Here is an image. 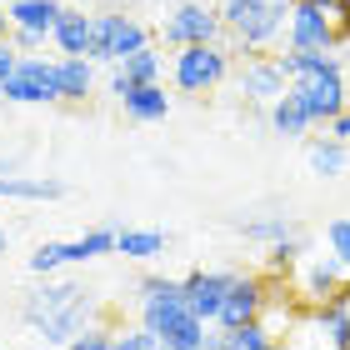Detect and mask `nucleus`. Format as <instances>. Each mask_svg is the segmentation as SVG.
Listing matches in <instances>:
<instances>
[{
  "label": "nucleus",
  "mask_w": 350,
  "mask_h": 350,
  "mask_svg": "<svg viewBox=\"0 0 350 350\" xmlns=\"http://www.w3.org/2000/svg\"><path fill=\"white\" fill-rule=\"evenodd\" d=\"M10 36V15H5V5H0V40Z\"/></svg>",
  "instance_id": "obj_35"
},
{
  "label": "nucleus",
  "mask_w": 350,
  "mask_h": 350,
  "mask_svg": "<svg viewBox=\"0 0 350 350\" xmlns=\"http://www.w3.org/2000/svg\"><path fill=\"white\" fill-rule=\"evenodd\" d=\"M306 161H310V170H315V175L336 180V175H345V170H350V146H345V140H336V135H315L310 146H306Z\"/></svg>",
  "instance_id": "obj_17"
},
{
  "label": "nucleus",
  "mask_w": 350,
  "mask_h": 350,
  "mask_svg": "<svg viewBox=\"0 0 350 350\" xmlns=\"http://www.w3.org/2000/svg\"><path fill=\"white\" fill-rule=\"evenodd\" d=\"M230 60H235L230 40H220V45H185V51H175V60H170V81L185 95H211L215 85L230 81Z\"/></svg>",
  "instance_id": "obj_4"
},
{
  "label": "nucleus",
  "mask_w": 350,
  "mask_h": 350,
  "mask_svg": "<svg viewBox=\"0 0 350 350\" xmlns=\"http://www.w3.org/2000/svg\"><path fill=\"white\" fill-rule=\"evenodd\" d=\"M21 321L30 330H40V340L51 345H70L81 330L90 325V291L81 280H55L45 275V285H36L21 300Z\"/></svg>",
  "instance_id": "obj_2"
},
{
  "label": "nucleus",
  "mask_w": 350,
  "mask_h": 350,
  "mask_svg": "<svg viewBox=\"0 0 350 350\" xmlns=\"http://www.w3.org/2000/svg\"><path fill=\"white\" fill-rule=\"evenodd\" d=\"M66 350H116V330H105V325H95V321H90Z\"/></svg>",
  "instance_id": "obj_28"
},
{
  "label": "nucleus",
  "mask_w": 350,
  "mask_h": 350,
  "mask_svg": "<svg viewBox=\"0 0 350 350\" xmlns=\"http://www.w3.org/2000/svg\"><path fill=\"white\" fill-rule=\"evenodd\" d=\"M291 95L306 105V116H310L315 125H321V120L330 125L340 110H350V105H345V75H340V60H336V55H330L325 66L295 75V81H291Z\"/></svg>",
  "instance_id": "obj_8"
},
{
  "label": "nucleus",
  "mask_w": 350,
  "mask_h": 350,
  "mask_svg": "<svg viewBox=\"0 0 350 350\" xmlns=\"http://www.w3.org/2000/svg\"><path fill=\"white\" fill-rule=\"evenodd\" d=\"M235 275H241V270H190V275H180V285H185V306L196 310L205 325H215V315H220V306H226Z\"/></svg>",
  "instance_id": "obj_10"
},
{
  "label": "nucleus",
  "mask_w": 350,
  "mask_h": 350,
  "mask_svg": "<svg viewBox=\"0 0 350 350\" xmlns=\"http://www.w3.org/2000/svg\"><path fill=\"white\" fill-rule=\"evenodd\" d=\"M116 256H125V260H155V256H165V230H125L120 226V235H116Z\"/></svg>",
  "instance_id": "obj_22"
},
{
  "label": "nucleus",
  "mask_w": 350,
  "mask_h": 350,
  "mask_svg": "<svg viewBox=\"0 0 350 350\" xmlns=\"http://www.w3.org/2000/svg\"><path fill=\"white\" fill-rule=\"evenodd\" d=\"M330 135H336V140H345V146H350V110H340V116L330 120Z\"/></svg>",
  "instance_id": "obj_33"
},
{
  "label": "nucleus",
  "mask_w": 350,
  "mask_h": 350,
  "mask_svg": "<svg viewBox=\"0 0 350 350\" xmlns=\"http://www.w3.org/2000/svg\"><path fill=\"white\" fill-rule=\"evenodd\" d=\"M15 66H21V51H15L10 36H5V40H0V81H5V75H15Z\"/></svg>",
  "instance_id": "obj_32"
},
{
  "label": "nucleus",
  "mask_w": 350,
  "mask_h": 350,
  "mask_svg": "<svg viewBox=\"0 0 350 350\" xmlns=\"http://www.w3.org/2000/svg\"><path fill=\"white\" fill-rule=\"evenodd\" d=\"M265 306H270V285H265L260 275H235L226 306H220V315H215V325H220V330L250 325V321H260V315H265Z\"/></svg>",
  "instance_id": "obj_11"
},
{
  "label": "nucleus",
  "mask_w": 350,
  "mask_h": 350,
  "mask_svg": "<svg viewBox=\"0 0 350 350\" xmlns=\"http://www.w3.org/2000/svg\"><path fill=\"white\" fill-rule=\"evenodd\" d=\"M315 5H325V10H340V0H315Z\"/></svg>",
  "instance_id": "obj_37"
},
{
  "label": "nucleus",
  "mask_w": 350,
  "mask_h": 350,
  "mask_svg": "<svg viewBox=\"0 0 350 350\" xmlns=\"http://www.w3.org/2000/svg\"><path fill=\"white\" fill-rule=\"evenodd\" d=\"M131 85H161V70H165V55L155 51V45H146V51H135V55H125L120 66H116Z\"/></svg>",
  "instance_id": "obj_24"
},
{
  "label": "nucleus",
  "mask_w": 350,
  "mask_h": 350,
  "mask_svg": "<svg viewBox=\"0 0 350 350\" xmlns=\"http://www.w3.org/2000/svg\"><path fill=\"white\" fill-rule=\"evenodd\" d=\"M220 330V325H215ZM280 336L270 330L265 321H250V325H235V330H220V350H275Z\"/></svg>",
  "instance_id": "obj_23"
},
{
  "label": "nucleus",
  "mask_w": 350,
  "mask_h": 350,
  "mask_svg": "<svg viewBox=\"0 0 350 350\" xmlns=\"http://www.w3.org/2000/svg\"><path fill=\"white\" fill-rule=\"evenodd\" d=\"M161 40L170 51H185V45H220L226 40V21H220V5L211 0H175L161 21Z\"/></svg>",
  "instance_id": "obj_5"
},
{
  "label": "nucleus",
  "mask_w": 350,
  "mask_h": 350,
  "mask_svg": "<svg viewBox=\"0 0 350 350\" xmlns=\"http://www.w3.org/2000/svg\"><path fill=\"white\" fill-rule=\"evenodd\" d=\"M285 90H291V81L275 66V55H245L241 60V95L250 105H275Z\"/></svg>",
  "instance_id": "obj_12"
},
{
  "label": "nucleus",
  "mask_w": 350,
  "mask_h": 350,
  "mask_svg": "<svg viewBox=\"0 0 350 350\" xmlns=\"http://www.w3.org/2000/svg\"><path fill=\"white\" fill-rule=\"evenodd\" d=\"M300 250H306V245H300V235H285L280 245H270V265H275V270H291V265L300 260Z\"/></svg>",
  "instance_id": "obj_31"
},
{
  "label": "nucleus",
  "mask_w": 350,
  "mask_h": 350,
  "mask_svg": "<svg viewBox=\"0 0 350 350\" xmlns=\"http://www.w3.org/2000/svg\"><path fill=\"white\" fill-rule=\"evenodd\" d=\"M66 265V241H45V245H36L30 250V275H55V270Z\"/></svg>",
  "instance_id": "obj_26"
},
{
  "label": "nucleus",
  "mask_w": 350,
  "mask_h": 350,
  "mask_svg": "<svg viewBox=\"0 0 350 350\" xmlns=\"http://www.w3.org/2000/svg\"><path fill=\"white\" fill-rule=\"evenodd\" d=\"M295 0H220V21H226L230 55H265V45L285 36Z\"/></svg>",
  "instance_id": "obj_3"
},
{
  "label": "nucleus",
  "mask_w": 350,
  "mask_h": 350,
  "mask_svg": "<svg viewBox=\"0 0 350 350\" xmlns=\"http://www.w3.org/2000/svg\"><path fill=\"white\" fill-rule=\"evenodd\" d=\"M120 105H125V116H131L135 125H155V120L170 116V95H165V85H135Z\"/></svg>",
  "instance_id": "obj_18"
},
{
  "label": "nucleus",
  "mask_w": 350,
  "mask_h": 350,
  "mask_svg": "<svg viewBox=\"0 0 350 350\" xmlns=\"http://www.w3.org/2000/svg\"><path fill=\"white\" fill-rule=\"evenodd\" d=\"M90 30H95V15L66 5V15H60L55 30H51V45H55L60 55H85L90 60Z\"/></svg>",
  "instance_id": "obj_14"
},
{
  "label": "nucleus",
  "mask_w": 350,
  "mask_h": 350,
  "mask_svg": "<svg viewBox=\"0 0 350 350\" xmlns=\"http://www.w3.org/2000/svg\"><path fill=\"white\" fill-rule=\"evenodd\" d=\"M0 100H10V105H55V100H66V95H60V55L55 60L21 55L15 75L0 81Z\"/></svg>",
  "instance_id": "obj_7"
},
{
  "label": "nucleus",
  "mask_w": 350,
  "mask_h": 350,
  "mask_svg": "<svg viewBox=\"0 0 350 350\" xmlns=\"http://www.w3.org/2000/svg\"><path fill=\"white\" fill-rule=\"evenodd\" d=\"M146 45H150L146 21H135L125 10H95V30H90V60L95 66H120L125 55L146 51Z\"/></svg>",
  "instance_id": "obj_6"
},
{
  "label": "nucleus",
  "mask_w": 350,
  "mask_h": 350,
  "mask_svg": "<svg viewBox=\"0 0 350 350\" xmlns=\"http://www.w3.org/2000/svg\"><path fill=\"white\" fill-rule=\"evenodd\" d=\"M265 120H270V131H275V135H285V140H300V135H306L310 125H315V120L306 116V105H300L291 90H285L275 105H265Z\"/></svg>",
  "instance_id": "obj_21"
},
{
  "label": "nucleus",
  "mask_w": 350,
  "mask_h": 350,
  "mask_svg": "<svg viewBox=\"0 0 350 350\" xmlns=\"http://www.w3.org/2000/svg\"><path fill=\"white\" fill-rule=\"evenodd\" d=\"M5 250H10V235H5V226H0V256H5Z\"/></svg>",
  "instance_id": "obj_36"
},
{
  "label": "nucleus",
  "mask_w": 350,
  "mask_h": 350,
  "mask_svg": "<svg viewBox=\"0 0 350 350\" xmlns=\"http://www.w3.org/2000/svg\"><path fill=\"white\" fill-rule=\"evenodd\" d=\"M116 235H120V226H95L81 241H66V265H90L100 256H116Z\"/></svg>",
  "instance_id": "obj_20"
},
{
  "label": "nucleus",
  "mask_w": 350,
  "mask_h": 350,
  "mask_svg": "<svg viewBox=\"0 0 350 350\" xmlns=\"http://www.w3.org/2000/svg\"><path fill=\"white\" fill-rule=\"evenodd\" d=\"M66 180H45V175H0V200H60Z\"/></svg>",
  "instance_id": "obj_16"
},
{
  "label": "nucleus",
  "mask_w": 350,
  "mask_h": 350,
  "mask_svg": "<svg viewBox=\"0 0 350 350\" xmlns=\"http://www.w3.org/2000/svg\"><path fill=\"white\" fill-rule=\"evenodd\" d=\"M140 325L161 340V350H200L211 336V325L185 306V285L170 275H140Z\"/></svg>",
  "instance_id": "obj_1"
},
{
  "label": "nucleus",
  "mask_w": 350,
  "mask_h": 350,
  "mask_svg": "<svg viewBox=\"0 0 350 350\" xmlns=\"http://www.w3.org/2000/svg\"><path fill=\"white\" fill-rule=\"evenodd\" d=\"M325 245H330V256L350 270V215H340V220H330V226H325Z\"/></svg>",
  "instance_id": "obj_27"
},
{
  "label": "nucleus",
  "mask_w": 350,
  "mask_h": 350,
  "mask_svg": "<svg viewBox=\"0 0 350 350\" xmlns=\"http://www.w3.org/2000/svg\"><path fill=\"white\" fill-rule=\"evenodd\" d=\"M5 15H10V25H21V30H45V36H51L55 21L66 15V0H5Z\"/></svg>",
  "instance_id": "obj_15"
},
{
  "label": "nucleus",
  "mask_w": 350,
  "mask_h": 350,
  "mask_svg": "<svg viewBox=\"0 0 350 350\" xmlns=\"http://www.w3.org/2000/svg\"><path fill=\"white\" fill-rule=\"evenodd\" d=\"M116 350H161V340L146 325H131V330H116Z\"/></svg>",
  "instance_id": "obj_30"
},
{
  "label": "nucleus",
  "mask_w": 350,
  "mask_h": 350,
  "mask_svg": "<svg viewBox=\"0 0 350 350\" xmlns=\"http://www.w3.org/2000/svg\"><path fill=\"white\" fill-rule=\"evenodd\" d=\"M275 350H285V340H280V345H275Z\"/></svg>",
  "instance_id": "obj_38"
},
{
  "label": "nucleus",
  "mask_w": 350,
  "mask_h": 350,
  "mask_svg": "<svg viewBox=\"0 0 350 350\" xmlns=\"http://www.w3.org/2000/svg\"><path fill=\"white\" fill-rule=\"evenodd\" d=\"M60 95H66V105H81L85 95H95V60L60 55Z\"/></svg>",
  "instance_id": "obj_19"
},
{
  "label": "nucleus",
  "mask_w": 350,
  "mask_h": 350,
  "mask_svg": "<svg viewBox=\"0 0 350 350\" xmlns=\"http://www.w3.org/2000/svg\"><path fill=\"white\" fill-rule=\"evenodd\" d=\"M350 291V270L336 260V256H321L306 265V275H300V295L310 300V306H325V300H336Z\"/></svg>",
  "instance_id": "obj_13"
},
{
  "label": "nucleus",
  "mask_w": 350,
  "mask_h": 350,
  "mask_svg": "<svg viewBox=\"0 0 350 350\" xmlns=\"http://www.w3.org/2000/svg\"><path fill=\"white\" fill-rule=\"evenodd\" d=\"M235 230H241L245 241H256V245H280L285 235H295V220L291 215H260V220H241Z\"/></svg>",
  "instance_id": "obj_25"
},
{
  "label": "nucleus",
  "mask_w": 350,
  "mask_h": 350,
  "mask_svg": "<svg viewBox=\"0 0 350 350\" xmlns=\"http://www.w3.org/2000/svg\"><path fill=\"white\" fill-rule=\"evenodd\" d=\"M336 15H340V45H345V40H350V0H340Z\"/></svg>",
  "instance_id": "obj_34"
},
{
  "label": "nucleus",
  "mask_w": 350,
  "mask_h": 350,
  "mask_svg": "<svg viewBox=\"0 0 350 350\" xmlns=\"http://www.w3.org/2000/svg\"><path fill=\"white\" fill-rule=\"evenodd\" d=\"M10 45L21 55H40L45 45H51V36H45V30H21V25H10Z\"/></svg>",
  "instance_id": "obj_29"
},
{
  "label": "nucleus",
  "mask_w": 350,
  "mask_h": 350,
  "mask_svg": "<svg viewBox=\"0 0 350 350\" xmlns=\"http://www.w3.org/2000/svg\"><path fill=\"white\" fill-rule=\"evenodd\" d=\"M340 45V15L315 5V0H295L291 21H285V51H336Z\"/></svg>",
  "instance_id": "obj_9"
}]
</instances>
